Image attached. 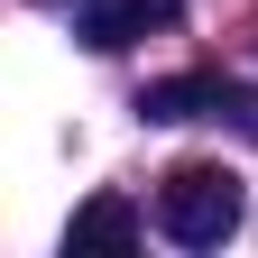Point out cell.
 Instances as JSON below:
<instances>
[{
    "label": "cell",
    "mask_w": 258,
    "mask_h": 258,
    "mask_svg": "<svg viewBox=\"0 0 258 258\" xmlns=\"http://www.w3.org/2000/svg\"><path fill=\"white\" fill-rule=\"evenodd\" d=\"M139 203L129 194H92V203H74V221H64V249H139Z\"/></svg>",
    "instance_id": "7a4b0ae2"
},
{
    "label": "cell",
    "mask_w": 258,
    "mask_h": 258,
    "mask_svg": "<svg viewBox=\"0 0 258 258\" xmlns=\"http://www.w3.org/2000/svg\"><path fill=\"white\" fill-rule=\"evenodd\" d=\"M166 19H175V0H111V10H83V46L120 55V46H139L148 28H166Z\"/></svg>",
    "instance_id": "3957f363"
},
{
    "label": "cell",
    "mask_w": 258,
    "mask_h": 258,
    "mask_svg": "<svg viewBox=\"0 0 258 258\" xmlns=\"http://www.w3.org/2000/svg\"><path fill=\"white\" fill-rule=\"evenodd\" d=\"M240 212H249L240 175H231V166H203V157L157 184V231L184 240V249H221V240L240 231Z\"/></svg>",
    "instance_id": "6da1fadb"
}]
</instances>
